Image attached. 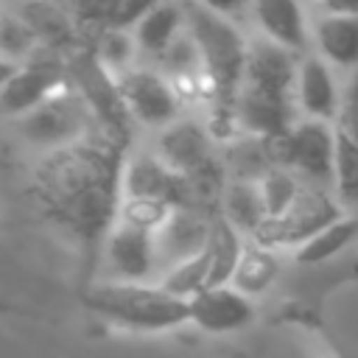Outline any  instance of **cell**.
<instances>
[{
    "mask_svg": "<svg viewBox=\"0 0 358 358\" xmlns=\"http://www.w3.org/2000/svg\"><path fill=\"white\" fill-rule=\"evenodd\" d=\"M126 143L98 126L76 143L45 151L31 171L39 207L84 243L103 241L117 218Z\"/></svg>",
    "mask_w": 358,
    "mask_h": 358,
    "instance_id": "obj_1",
    "label": "cell"
},
{
    "mask_svg": "<svg viewBox=\"0 0 358 358\" xmlns=\"http://www.w3.org/2000/svg\"><path fill=\"white\" fill-rule=\"evenodd\" d=\"M310 39L316 45V56L324 59L330 67H358V17L322 14L310 28Z\"/></svg>",
    "mask_w": 358,
    "mask_h": 358,
    "instance_id": "obj_16",
    "label": "cell"
},
{
    "mask_svg": "<svg viewBox=\"0 0 358 358\" xmlns=\"http://www.w3.org/2000/svg\"><path fill=\"white\" fill-rule=\"evenodd\" d=\"M87 308L131 330H171L187 322V299L151 282H101L84 296Z\"/></svg>",
    "mask_w": 358,
    "mask_h": 358,
    "instance_id": "obj_4",
    "label": "cell"
},
{
    "mask_svg": "<svg viewBox=\"0 0 358 358\" xmlns=\"http://www.w3.org/2000/svg\"><path fill=\"white\" fill-rule=\"evenodd\" d=\"M28 28L34 31L36 42L53 50H64L76 45L78 36V25L70 17V11L64 8L62 0H22L20 11H17Z\"/></svg>",
    "mask_w": 358,
    "mask_h": 358,
    "instance_id": "obj_18",
    "label": "cell"
},
{
    "mask_svg": "<svg viewBox=\"0 0 358 358\" xmlns=\"http://www.w3.org/2000/svg\"><path fill=\"white\" fill-rule=\"evenodd\" d=\"M333 129L347 134L352 143H358V67H355L352 78L347 81V87L341 90V101H338V112L333 117Z\"/></svg>",
    "mask_w": 358,
    "mask_h": 358,
    "instance_id": "obj_30",
    "label": "cell"
},
{
    "mask_svg": "<svg viewBox=\"0 0 358 358\" xmlns=\"http://www.w3.org/2000/svg\"><path fill=\"white\" fill-rule=\"evenodd\" d=\"M17 70V62H8V59H3L0 56V90L6 87V81L11 78V73Z\"/></svg>",
    "mask_w": 358,
    "mask_h": 358,
    "instance_id": "obj_34",
    "label": "cell"
},
{
    "mask_svg": "<svg viewBox=\"0 0 358 358\" xmlns=\"http://www.w3.org/2000/svg\"><path fill=\"white\" fill-rule=\"evenodd\" d=\"M185 28V11L182 0H162L154 6L145 17H140L131 28V39L137 45V53H145L157 59Z\"/></svg>",
    "mask_w": 358,
    "mask_h": 358,
    "instance_id": "obj_20",
    "label": "cell"
},
{
    "mask_svg": "<svg viewBox=\"0 0 358 358\" xmlns=\"http://www.w3.org/2000/svg\"><path fill=\"white\" fill-rule=\"evenodd\" d=\"M358 238V221L350 215H338L319 232H313L305 243L296 246V263H322L336 257L341 249H347Z\"/></svg>",
    "mask_w": 358,
    "mask_h": 358,
    "instance_id": "obj_23",
    "label": "cell"
},
{
    "mask_svg": "<svg viewBox=\"0 0 358 358\" xmlns=\"http://www.w3.org/2000/svg\"><path fill=\"white\" fill-rule=\"evenodd\" d=\"M207 271H210V255H207V249H201L199 255L171 266L168 271H162L157 285L162 291L179 296V299H190L193 294L207 288Z\"/></svg>",
    "mask_w": 358,
    "mask_h": 358,
    "instance_id": "obj_25",
    "label": "cell"
},
{
    "mask_svg": "<svg viewBox=\"0 0 358 358\" xmlns=\"http://www.w3.org/2000/svg\"><path fill=\"white\" fill-rule=\"evenodd\" d=\"M207 255H210V271H207V288L213 285H227L232 271H235V263L241 257V249H243V241H241V232L232 229L218 213L213 215L210 221V235H207V243H204Z\"/></svg>",
    "mask_w": 358,
    "mask_h": 358,
    "instance_id": "obj_22",
    "label": "cell"
},
{
    "mask_svg": "<svg viewBox=\"0 0 358 358\" xmlns=\"http://www.w3.org/2000/svg\"><path fill=\"white\" fill-rule=\"evenodd\" d=\"M101 260L106 282H145L157 274L154 235L115 221L101 241Z\"/></svg>",
    "mask_w": 358,
    "mask_h": 358,
    "instance_id": "obj_11",
    "label": "cell"
},
{
    "mask_svg": "<svg viewBox=\"0 0 358 358\" xmlns=\"http://www.w3.org/2000/svg\"><path fill=\"white\" fill-rule=\"evenodd\" d=\"M277 271H280V263L274 257V249H266L257 243H243L241 257H238L235 271L227 285H232L235 291H241L243 296L252 299L255 294H263L274 282Z\"/></svg>",
    "mask_w": 358,
    "mask_h": 358,
    "instance_id": "obj_21",
    "label": "cell"
},
{
    "mask_svg": "<svg viewBox=\"0 0 358 358\" xmlns=\"http://www.w3.org/2000/svg\"><path fill=\"white\" fill-rule=\"evenodd\" d=\"M218 162L227 179H249V182H260L271 168H277L271 154V140L241 131L221 143Z\"/></svg>",
    "mask_w": 358,
    "mask_h": 358,
    "instance_id": "obj_17",
    "label": "cell"
},
{
    "mask_svg": "<svg viewBox=\"0 0 358 358\" xmlns=\"http://www.w3.org/2000/svg\"><path fill=\"white\" fill-rule=\"evenodd\" d=\"M193 3L207 8V11H213V14H218V17H224V20H232V22L241 14L252 11V0H193Z\"/></svg>",
    "mask_w": 358,
    "mask_h": 358,
    "instance_id": "obj_32",
    "label": "cell"
},
{
    "mask_svg": "<svg viewBox=\"0 0 358 358\" xmlns=\"http://www.w3.org/2000/svg\"><path fill=\"white\" fill-rule=\"evenodd\" d=\"M14 129L28 148L45 154L59 145L81 140L84 134L98 129V120L87 101L70 84H64L59 92L36 103L31 112L14 117Z\"/></svg>",
    "mask_w": 358,
    "mask_h": 358,
    "instance_id": "obj_5",
    "label": "cell"
},
{
    "mask_svg": "<svg viewBox=\"0 0 358 358\" xmlns=\"http://www.w3.org/2000/svg\"><path fill=\"white\" fill-rule=\"evenodd\" d=\"M294 70L296 53L274 45L266 36L246 39L243 76L232 103L235 134H255L274 140L294 120Z\"/></svg>",
    "mask_w": 358,
    "mask_h": 358,
    "instance_id": "obj_2",
    "label": "cell"
},
{
    "mask_svg": "<svg viewBox=\"0 0 358 358\" xmlns=\"http://www.w3.org/2000/svg\"><path fill=\"white\" fill-rule=\"evenodd\" d=\"M324 14H344V17H358V0H322Z\"/></svg>",
    "mask_w": 358,
    "mask_h": 358,
    "instance_id": "obj_33",
    "label": "cell"
},
{
    "mask_svg": "<svg viewBox=\"0 0 358 358\" xmlns=\"http://www.w3.org/2000/svg\"><path fill=\"white\" fill-rule=\"evenodd\" d=\"M333 193L358 199V143L333 129Z\"/></svg>",
    "mask_w": 358,
    "mask_h": 358,
    "instance_id": "obj_26",
    "label": "cell"
},
{
    "mask_svg": "<svg viewBox=\"0 0 358 358\" xmlns=\"http://www.w3.org/2000/svg\"><path fill=\"white\" fill-rule=\"evenodd\" d=\"M67 84V64L64 56L53 48L36 45V50L17 64L6 87L0 90V115L3 117H20L31 112L36 103L50 98Z\"/></svg>",
    "mask_w": 358,
    "mask_h": 358,
    "instance_id": "obj_8",
    "label": "cell"
},
{
    "mask_svg": "<svg viewBox=\"0 0 358 358\" xmlns=\"http://www.w3.org/2000/svg\"><path fill=\"white\" fill-rule=\"evenodd\" d=\"M277 168H285L305 185L333 190V123L296 117L271 140Z\"/></svg>",
    "mask_w": 358,
    "mask_h": 358,
    "instance_id": "obj_6",
    "label": "cell"
},
{
    "mask_svg": "<svg viewBox=\"0 0 358 358\" xmlns=\"http://www.w3.org/2000/svg\"><path fill=\"white\" fill-rule=\"evenodd\" d=\"M341 213V204L336 201V193L327 187L316 185H302L294 201L271 218H263L260 227L249 235L252 243L266 246V249H280V246H299L305 243L313 232L336 221Z\"/></svg>",
    "mask_w": 358,
    "mask_h": 358,
    "instance_id": "obj_7",
    "label": "cell"
},
{
    "mask_svg": "<svg viewBox=\"0 0 358 358\" xmlns=\"http://www.w3.org/2000/svg\"><path fill=\"white\" fill-rule=\"evenodd\" d=\"M92 56L98 59V64L103 70H109L112 76H120L137 59V45L131 39V31H126V28H101L98 36H95V45H92Z\"/></svg>",
    "mask_w": 358,
    "mask_h": 358,
    "instance_id": "obj_24",
    "label": "cell"
},
{
    "mask_svg": "<svg viewBox=\"0 0 358 358\" xmlns=\"http://www.w3.org/2000/svg\"><path fill=\"white\" fill-rule=\"evenodd\" d=\"M338 101H341V90L333 67L310 50L299 53L294 70V106L299 117L333 123L338 112Z\"/></svg>",
    "mask_w": 358,
    "mask_h": 358,
    "instance_id": "obj_13",
    "label": "cell"
},
{
    "mask_svg": "<svg viewBox=\"0 0 358 358\" xmlns=\"http://www.w3.org/2000/svg\"><path fill=\"white\" fill-rule=\"evenodd\" d=\"M218 215L241 235H252L266 218L260 185L249 179H224L218 193Z\"/></svg>",
    "mask_w": 358,
    "mask_h": 358,
    "instance_id": "obj_19",
    "label": "cell"
},
{
    "mask_svg": "<svg viewBox=\"0 0 358 358\" xmlns=\"http://www.w3.org/2000/svg\"><path fill=\"white\" fill-rule=\"evenodd\" d=\"M162 0H115V8H112V22L109 28H126L131 31L134 22L140 17H145L154 6H159Z\"/></svg>",
    "mask_w": 358,
    "mask_h": 358,
    "instance_id": "obj_31",
    "label": "cell"
},
{
    "mask_svg": "<svg viewBox=\"0 0 358 358\" xmlns=\"http://www.w3.org/2000/svg\"><path fill=\"white\" fill-rule=\"evenodd\" d=\"M255 319V305L249 296L232 285L201 288L187 299V322L207 333H235Z\"/></svg>",
    "mask_w": 358,
    "mask_h": 358,
    "instance_id": "obj_14",
    "label": "cell"
},
{
    "mask_svg": "<svg viewBox=\"0 0 358 358\" xmlns=\"http://www.w3.org/2000/svg\"><path fill=\"white\" fill-rule=\"evenodd\" d=\"M213 213H204L199 207H173L168 218L151 232L154 235V257L157 271H168L171 266L199 255L210 235Z\"/></svg>",
    "mask_w": 358,
    "mask_h": 358,
    "instance_id": "obj_12",
    "label": "cell"
},
{
    "mask_svg": "<svg viewBox=\"0 0 358 358\" xmlns=\"http://www.w3.org/2000/svg\"><path fill=\"white\" fill-rule=\"evenodd\" d=\"M120 196H143L165 201L168 207H199L190 182L171 171L151 148L148 151H126L120 171Z\"/></svg>",
    "mask_w": 358,
    "mask_h": 358,
    "instance_id": "obj_10",
    "label": "cell"
},
{
    "mask_svg": "<svg viewBox=\"0 0 358 358\" xmlns=\"http://www.w3.org/2000/svg\"><path fill=\"white\" fill-rule=\"evenodd\" d=\"M257 185H260L266 218H271V215H280V213L294 201V196L299 193V187H302L305 182H299V179H296L294 173H288L285 168H271Z\"/></svg>",
    "mask_w": 358,
    "mask_h": 358,
    "instance_id": "obj_28",
    "label": "cell"
},
{
    "mask_svg": "<svg viewBox=\"0 0 358 358\" xmlns=\"http://www.w3.org/2000/svg\"><path fill=\"white\" fill-rule=\"evenodd\" d=\"M173 207H168L165 201H157V199H143V196H120L117 201V218L115 221H123V224H131L137 229H148L154 232L171 213Z\"/></svg>",
    "mask_w": 358,
    "mask_h": 358,
    "instance_id": "obj_29",
    "label": "cell"
},
{
    "mask_svg": "<svg viewBox=\"0 0 358 358\" xmlns=\"http://www.w3.org/2000/svg\"><path fill=\"white\" fill-rule=\"evenodd\" d=\"M115 87L131 123H140L145 129H162L182 117V101L157 67L131 64L129 70L115 76Z\"/></svg>",
    "mask_w": 358,
    "mask_h": 358,
    "instance_id": "obj_9",
    "label": "cell"
},
{
    "mask_svg": "<svg viewBox=\"0 0 358 358\" xmlns=\"http://www.w3.org/2000/svg\"><path fill=\"white\" fill-rule=\"evenodd\" d=\"M36 36L17 11H0V56L8 62H25L36 50Z\"/></svg>",
    "mask_w": 358,
    "mask_h": 358,
    "instance_id": "obj_27",
    "label": "cell"
},
{
    "mask_svg": "<svg viewBox=\"0 0 358 358\" xmlns=\"http://www.w3.org/2000/svg\"><path fill=\"white\" fill-rule=\"evenodd\" d=\"M185 28L199 50V64L207 87V131L215 143H224L235 134L232 126V103L243 76L246 59V36L232 20H224L193 0H182Z\"/></svg>",
    "mask_w": 358,
    "mask_h": 358,
    "instance_id": "obj_3",
    "label": "cell"
},
{
    "mask_svg": "<svg viewBox=\"0 0 358 358\" xmlns=\"http://www.w3.org/2000/svg\"><path fill=\"white\" fill-rule=\"evenodd\" d=\"M252 14L260 36L296 56L310 50V25L299 0H252Z\"/></svg>",
    "mask_w": 358,
    "mask_h": 358,
    "instance_id": "obj_15",
    "label": "cell"
}]
</instances>
